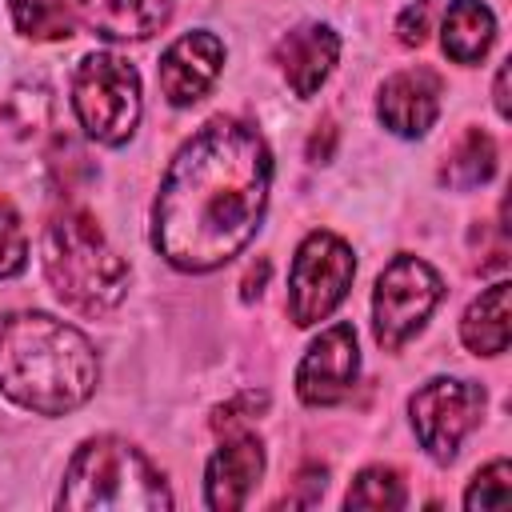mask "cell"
I'll list each match as a JSON object with an SVG mask.
<instances>
[{
	"label": "cell",
	"mask_w": 512,
	"mask_h": 512,
	"mask_svg": "<svg viewBox=\"0 0 512 512\" xmlns=\"http://www.w3.org/2000/svg\"><path fill=\"white\" fill-rule=\"evenodd\" d=\"M224 40L208 28H192L180 40H172L160 56V92L172 108H192L196 100H204L216 84V76L224 72Z\"/></svg>",
	"instance_id": "30bf717a"
},
{
	"label": "cell",
	"mask_w": 512,
	"mask_h": 512,
	"mask_svg": "<svg viewBox=\"0 0 512 512\" xmlns=\"http://www.w3.org/2000/svg\"><path fill=\"white\" fill-rule=\"evenodd\" d=\"M176 12V0H80L76 20L104 40H148Z\"/></svg>",
	"instance_id": "5bb4252c"
},
{
	"label": "cell",
	"mask_w": 512,
	"mask_h": 512,
	"mask_svg": "<svg viewBox=\"0 0 512 512\" xmlns=\"http://www.w3.org/2000/svg\"><path fill=\"white\" fill-rule=\"evenodd\" d=\"M272 60L280 68V76L288 80V88L300 96V100H312L324 80L332 76L336 60H340V36L332 24H320V20H308L292 32H284L272 48Z\"/></svg>",
	"instance_id": "4fadbf2b"
},
{
	"label": "cell",
	"mask_w": 512,
	"mask_h": 512,
	"mask_svg": "<svg viewBox=\"0 0 512 512\" xmlns=\"http://www.w3.org/2000/svg\"><path fill=\"white\" fill-rule=\"evenodd\" d=\"M264 468H268V452H264V440L256 432H248V428L224 432L220 448L204 464V504L212 512L244 508L248 496L256 492Z\"/></svg>",
	"instance_id": "8fae6325"
},
{
	"label": "cell",
	"mask_w": 512,
	"mask_h": 512,
	"mask_svg": "<svg viewBox=\"0 0 512 512\" xmlns=\"http://www.w3.org/2000/svg\"><path fill=\"white\" fill-rule=\"evenodd\" d=\"M28 264V232L8 196H0V280L20 276Z\"/></svg>",
	"instance_id": "7402d4cb"
},
{
	"label": "cell",
	"mask_w": 512,
	"mask_h": 512,
	"mask_svg": "<svg viewBox=\"0 0 512 512\" xmlns=\"http://www.w3.org/2000/svg\"><path fill=\"white\" fill-rule=\"evenodd\" d=\"M264 408H268V392L248 388V392L224 400L220 408H212V428H216V432H236V428H244L252 416H260Z\"/></svg>",
	"instance_id": "603a6c76"
},
{
	"label": "cell",
	"mask_w": 512,
	"mask_h": 512,
	"mask_svg": "<svg viewBox=\"0 0 512 512\" xmlns=\"http://www.w3.org/2000/svg\"><path fill=\"white\" fill-rule=\"evenodd\" d=\"M12 24L24 40H40V44H56L68 40L76 32V8L68 0H8Z\"/></svg>",
	"instance_id": "ac0fdd59"
},
{
	"label": "cell",
	"mask_w": 512,
	"mask_h": 512,
	"mask_svg": "<svg viewBox=\"0 0 512 512\" xmlns=\"http://www.w3.org/2000/svg\"><path fill=\"white\" fill-rule=\"evenodd\" d=\"M332 148H336V124L324 120V124H316V132L308 136V160H312V164H328V160H332Z\"/></svg>",
	"instance_id": "484cf974"
},
{
	"label": "cell",
	"mask_w": 512,
	"mask_h": 512,
	"mask_svg": "<svg viewBox=\"0 0 512 512\" xmlns=\"http://www.w3.org/2000/svg\"><path fill=\"white\" fill-rule=\"evenodd\" d=\"M356 276V252L348 248V240H340L328 228L308 232L296 244L292 268H288V316L296 328H312L320 320H328Z\"/></svg>",
	"instance_id": "52a82bcc"
},
{
	"label": "cell",
	"mask_w": 512,
	"mask_h": 512,
	"mask_svg": "<svg viewBox=\"0 0 512 512\" xmlns=\"http://www.w3.org/2000/svg\"><path fill=\"white\" fill-rule=\"evenodd\" d=\"M72 112L88 140L104 148L128 144L144 112L136 64L116 52H88L72 72Z\"/></svg>",
	"instance_id": "5b68a950"
},
{
	"label": "cell",
	"mask_w": 512,
	"mask_h": 512,
	"mask_svg": "<svg viewBox=\"0 0 512 512\" xmlns=\"http://www.w3.org/2000/svg\"><path fill=\"white\" fill-rule=\"evenodd\" d=\"M324 484H328V468H304L300 476H296V492L292 496H284V500H276V508H308V504H316L320 496H324Z\"/></svg>",
	"instance_id": "d4e9b609"
},
{
	"label": "cell",
	"mask_w": 512,
	"mask_h": 512,
	"mask_svg": "<svg viewBox=\"0 0 512 512\" xmlns=\"http://www.w3.org/2000/svg\"><path fill=\"white\" fill-rule=\"evenodd\" d=\"M60 512H168L164 472L124 436L84 440L60 480Z\"/></svg>",
	"instance_id": "277c9868"
},
{
	"label": "cell",
	"mask_w": 512,
	"mask_h": 512,
	"mask_svg": "<svg viewBox=\"0 0 512 512\" xmlns=\"http://www.w3.org/2000/svg\"><path fill=\"white\" fill-rule=\"evenodd\" d=\"M440 100H444V80L432 68H404L380 84L376 120L400 140H420L436 124Z\"/></svg>",
	"instance_id": "7c38bea8"
},
{
	"label": "cell",
	"mask_w": 512,
	"mask_h": 512,
	"mask_svg": "<svg viewBox=\"0 0 512 512\" xmlns=\"http://www.w3.org/2000/svg\"><path fill=\"white\" fill-rule=\"evenodd\" d=\"M408 492H404V476L392 464H368L356 472V480L348 484L344 508H368V512H396L404 508Z\"/></svg>",
	"instance_id": "d6986e66"
},
{
	"label": "cell",
	"mask_w": 512,
	"mask_h": 512,
	"mask_svg": "<svg viewBox=\"0 0 512 512\" xmlns=\"http://www.w3.org/2000/svg\"><path fill=\"white\" fill-rule=\"evenodd\" d=\"M496 140L484 132V128H464L456 136V144L444 152L440 160V184L452 188V192H468V188H480L496 176Z\"/></svg>",
	"instance_id": "e0dca14e"
},
{
	"label": "cell",
	"mask_w": 512,
	"mask_h": 512,
	"mask_svg": "<svg viewBox=\"0 0 512 512\" xmlns=\"http://www.w3.org/2000/svg\"><path fill=\"white\" fill-rule=\"evenodd\" d=\"M40 264L56 300L80 316H108L124 304L132 284L128 260L84 208H60L48 216L40 236Z\"/></svg>",
	"instance_id": "3957f363"
},
{
	"label": "cell",
	"mask_w": 512,
	"mask_h": 512,
	"mask_svg": "<svg viewBox=\"0 0 512 512\" xmlns=\"http://www.w3.org/2000/svg\"><path fill=\"white\" fill-rule=\"evenodd\" d=\"M96 384L100 356L76 324L32 308L0 316V396L36 416H68Z\"/></svg>",
	"instance_id": "7a4b0ae2"
},
{
	"label": "cell",
	"mask_w": 512,
	"mask_h": 512,
	"mask_svg": "<svg viewBox=\"0 0 512 512\" xmlns=\"http://www.w3.org/2000/svg\"><path fill=\"white\" fill-rule=\"evenodd\" d=\"M512 500V464L504 456L488 460L464 488V508L480 512V508H504Z\"/></svg>",
	"instance_id": "44dd1931"
},
{
	"label": "cell",
	"mask_w": 512,
	"mask_h": 512,
	"mask_svg": "<svg viewBox=\"0 0 512 512\" xmlns=\"http://www.w3.org/2000/svg\"><path fill=\"white\" fill-rule=\"evenodd\" d=\"M492 100H496V112L508 120L512 116V104H508V64L496 68V84H492Z\"/></svg>",
	"instance_id": "4316f807"
},
{
	"label": "cell",
	"mask_w": 512,
	"mask_h": 512,
	"mask_svg": "<svg viewBox=\"0 0 512 512\" xmlns=\"http://www.w3.org/2000/svg\"><path fill=\"white\" fill-rule=\"evenodd\" d=\"M432 12H436V0H416L408 4L400 16H396V40L404 48H420L432 32Z\"/></svg>",
	"instance_id": "cb8c5ba5"
},
{
	"label": "cell",
	"mask_w": 512,
	"mask_h": 512,
	"mask_svg": "<svg viewBox=\"0 0 512 512\" xmlns=\"http://www.w3.org/2000/svg\"><path fill=\"white\" fill-rule=\"evenodd\" d=\"M272 188V152L240 116L204 120L172 156L156 204L152 248L176 272H212L256 236Z\"/></svg>",
	"instance_id": "6da1fadb"
},
{
	"label": "cell",
	"mask_w": 512,
	"mask_h": 512,
	"mask_svg": "<svg viewBox=\"0 0 512 512\" xmlns=\"http://www.w3.org/2000/svg\"><path fill=\"white\" fill-rule=\"evenodd\" d=\"M496 44V16L484 0H452L440 20V48L452 64H480Z\"/></svg>",
	"instance_id": "9a60e30c"
},
{
	"label": "cell",
	"mask_w": 512,
	"mask_h": 512,
	"mask_svg": "<svg viewBox=\"0 0 512 512\" xmlns=\"http://www.w3.org/2000/svg\"><path fill=\"white\" fill-rule=\"evenodd\" d=\"M484 388L460 376H432L428 384H420L408 400V420L412 432L420 440V448L436 460V464H452L464 436L480 424L484 416Z\"/></svg>",
	"instance_id": "ba28073f"
},
{
	"label": "cell",
	"mask_w": 512,
	"mask_h": 512,
	"mask_svg": "<svg viewBox=\"0 0 512 512\" xmlns=\"http://www.w3.org/2000/svg\"><path fill=\"white\" fill-rule=\"evenodd\" d=\"M48 112H52V100H48V88L44 84H16L12 96L0 108V124L16 140H28L40 128H48Z\"/></svg>",
	"instance_id": "ffe728a7"
},
{
	"label": "cell",
	"mask_w": 512,
	"mask_h": 512,
	"mask_svg": "<svg viewBox=\"0 0 512 512\" xmlns=\"http://www.w3.org/2000/svg\"><path fill=\"white\" fill-rule=\"evenodd\" d=\"M440 300H444L440 272L412 252H396L372 288V336H376V344L384 352H400L428 324V316L436 312Z\"/></svg>",
	"instance_id": "8992f818"
},
{
	"label": "cell",
	"mask_w": 512,
	"mask_h": 512,
	"mask_svg": "<svg viewBox=\"0 0 512 512\" xmlns=\"http://www.w3.org/2000/svg\"><path fill=\"white\" fill-rule=\"evenodd\" d=\"M508 296H512V284L508 280H496L488 284L460 316V340L468 352L476 356H500L508 352V340H512V308H508Z\"/></svg>",
	"instance_id": "2e32d148"
},
{
	"label": "cell",
	"mask_w": 512,
	"mask_h": 512,
	"mask_svg": "<svg viewBox=\"0 0 512 512\" xmlns=\"http://www.w3.org/2000/svg\"><path fill=\"white\" fill-rule=\"evenodd\" d=\"M360 376V344L352 324H328L296 364V396L308 408L340 404Z\"/></svg>",
	"instance_id": "9c48e42d"
},
{
	"label": "cell",
	"mask_w": 512,
	"mask_h": 512,
	"mask_svg": "<svg viewBox=\"0 0 512 512\" xmlns=\"http://www.w3.org/2000/svg\"><path fill=\"white\" fill-rule=\"evenodd\" d=\"M264 276H268V260H260V268H252V272L244 276V300L260 296V284H264Z\"/></svg>",
	"instance_id": "83f0119b"
}]
</instances>
